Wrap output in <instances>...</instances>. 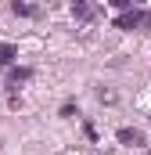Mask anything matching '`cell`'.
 Returning a JSON list of instances; mask_svg holds the SVG:
<instances>
[{"label": "cell", "mask_w": 151, "mask_h": 155, "mask_svg": "<svg viewBox=\"0 0 151 155\" xmlns=\"http://www.w3.org/2000/svg\"><path fill=\"white\" fill-rule=\"evenodd\" d=\"M14 58H18V47H14V43H0V65H4V69H11V61H14Z\"/></svg>", "instance_id": "cell-5"}, {"label": "cell", "mask_w": 151, "mask_h": 155, "mask_svg": "<svg viewBox=\"0 0 151 155\" xmlns=\"http://www.w3.org/2000/svg\"><path fill=\"white\" fill-rule=\"evenodd\" d=\"M119 144H126V148H144V134H140L137 126H122V130H119Z\"/></svg>", "instance_id": "cell-3"}, {"label": "cell", "mask_w": 151, "mask_h": 155, "mask_svg": "<svg viewBox=\"0 0 151 155\" xmlns=\"http://www.w3.org/2000/svg\"><path fill=\"white\" fill-rule=\"evenodd\" d=\"M11 11H14V15H22V18H36V15H40L36 4H22V0H14V4H11Z\"/></svg>", "instance_id": "cell-6"}, {"label": "cell", "mask_w": 151, "mask_h": 155, "mask_svg": "<svg viewBox=\"0 0 151 155\" xmlns=\"http://www.w3.org/2000/svg\"><path fill=\"white\" fill-rule=\"evenodd\" d=\"M72 15L79 18V22H90V18L97 15V7H90L86 0H76V4H72Z\"/></svg>", "instance_id": "cell-4"}, {"label": "cell", "mask_w": 151, "mask_h": 155, "mask_svg": "<svg viewBox=\"0 0 151 155\" xmlns=\"http://www.w3.org/2000/svg\"><path fill=\"white\" fill-rule=\"evenodd\" d=\"M148 25H151V11H144V7H130L115 18V29H126V33H144Z\"/></svg>", "instance_id": "cell-1"}, {"label": "cell", "mask_w": 151, "mask_h": 155, "mask_svg": "<svg viewBox=\"0 0 151 155\" xmlns=\"http://www.w3.org/2000/svg\"><path fill=\"white\" fill-rule=\"evenodd\" d=\"M29 79H33V69H29V65H11V72H7V87H11V90H18V87L29 83Z\"/></svg>", "instance_id": "cell-2"}, {"label": "cell", "mask_w": 151, "mask_h": 155, "mask_svg": "<svg viewBox=\"0 0 151 155\" xmlns=\"http://www.w3.org/2000/svg\"><path fill=\"white\" fill-rule=\"evenodd\" d=\"M97 97H101V101H115V90H104V87H101V90H97Z\"/></svg>", "instance_id": "cell-7"}]
</instances>
